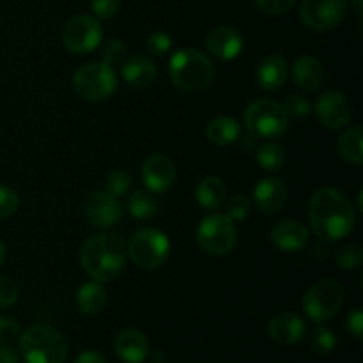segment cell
<instances>
[{"label":"cell","mask_w":363,"mask_h":363,"mask_svg":"<svg viewBox=\"0 0 363 363\" xmlns=\"http://www.w3.org/2000/svg\"><path fill=\"white\" fill-rule=\"evenodd\" d=\"M308 222L321 241H339L350 236L357 225L354 206L335 188H319L308 201Z\"/></svg>","instance_id":"6da1fadb"},{"label":"cell","mask_w":363,"mask_h":363,"mask_svg":"<svg viewBox=\"0 0 363 363\" xmlns=\"http://www.w3.org/2000/svg\"><path fill=\"white\" fill-rule=\"evenodd\" d=\"M128 245L113 233H99L89 238L80 250L84 272L98 282H110L123 273Z\"/></svg>","instance_id":"7a4b0ae2"},{"label":"cell","mask_w":363,"mask_h":363,"mask_svg":"<svg viewBox=\"0 0 363 363\" xmlns=\"http://www.w3.org/2000/svg\"><path fill=\"white\" fill-rule=\"evenodd\" d=\"M170 82L184 92H201L211 85L215 78V66L211 59L201 50L183 48L170 57Z\"/></svg>","instance_id":"3957f363"},{"label":"cell","mask_w":363,"mask_h":363,"mask_svg":"<svg viewBox=\"0 0 363 363\" xmlns=\"http://www.w3.org/2000/svg\"><path fill=\"white\" fill-rule=\"evenodd\" d=\"M18 347L25 363H64L67 358L66 339L59 330L48 325L25 330Z\"/></svg>","instance_id":"277c9868"},{"label":"cell","mask_w":363,"mask_h":363,"mask_svg":"<svg viewBox=\"0 0 363 363\" xmlns=\"http://www.w3.org/2000/svg\"><path fill=\"white\" fill-rule=\"evenodd\" d=\"M245 124L248 133L257 138H280L289 128V116L284 110L282 103L275 99H255L245 110Z\"/></svg>","instance_id":"5b68a950"},{"label":"cell","mask_w":363,"mask_h":363,"mask_svg":"<svg viewBox=\"0 0 363 363\" xmlns=\"http://www.w3.org/2000/svg\"><path fill=\"white\" fill-rule=\"evenodd\" d=\"M197 243L206 254L222 257L230 254L238 243V230L225 213H211L204 216L197 227Z\"/></svg>","instance_id":"8992f818"},{"label":"cell","mask_w":363,"mask_h":363,"mask_svg":"<svg viewBox=\"0 0 363 363\" xmlns=\"http://www.w3.org/2000/svg\"><path fill=\"white\" fill-rule=\"evenodd\" d=\"M344 303V289L339 282L332 279H323L312 284L305 293L301 307L311 321L321 323L330 321L339 314Z\"/></svg>","instance_id":"52a82bcc"},{"label":"cell","mask_w":363,"mask_h":363,"mask_svg":"<svg viewBox=\"0 0 363 363\" xmlns=\"http://www.w3.org/2000/svg\"><path fill=\"white\" fill-rule=\"evenodd\" d=\"M73 89L85 101H105L117 91V74L108 64L89 62L74 73Z\"/></svg>","instance_id":"ba28073f"},{"label":"cell","mask_w":363,"mask_h":363,"mask_svg":"<svg viewBox=\"0 0 363 363\" xmlns=\"http://www.w3.org/2000/svg\"><path fill=\"white\" fill-rule=\"evenodd\" d=\"M131 261L142 269H158L167 262L170 254V241L158 229H140L131 236L128 245Z\"/></svg>","instance_id":"9c48e42d"},{"label":"cell","mask_w":363,"mask_h":363,"mask_svg":"<svg viewBox=\"0 0 363 363\" xmlns=\"http://www.w3.org/2000/svg\"><path fill=\"white\" fill-rule=\"evenodd\" d=\"M103 39V27L98 18L80 14L71 18L62 32V43L66 50L74 55H87L94 52Z\"/></svg>","instance_id":"30bf717a"},{"label":"cell","mask_w":363,"mask_h":363,"mask_svg":"<svg viewBox=\"0 0 363 363\" xmlns=\"http://www.w3.org/2000/svg\"><path fill=\"white\" fill-rule=\"evenodd\" d=\"M347 11L346 0H303L300 18L311 30L326 32L335 28L344 20Z\"/></svg>","instance_id":"8fae6325"},{"label":"cell","mask_w":363,"mask_h":363,"mask_svg":"<svg viewBox=\"0 0 363 363\" xmlns=\"http://www.w3.org/2000/svg\"><path fill=\"white\" fill-rule=\"evenodd\" d=\"M85 220L98 229H110L123 218V204L106 190L91 191L82 206Z\"/></svg>","instance_id":"7c38bea8"},{"label":"cell","mask_w":363,"mask_h":363,"mask_svg":"<svg viewBox=\"0 0 363 363\" xmlns=\"http://www.w3.org/2000/svg\"><path fill=\"white\" fill-rule=\"evenodd\" d=\"M319 123L328 130H340L353 117V106L346 94L339 91H328L319 96L314 106Z\"/></svg>","instance_id":"4fadbf2b"},{"label":"cell","mask_w":363,"mask_h":363,"mask_svg":"<svg viewBox=\"0 0 363 363\" xmlns=\"http://www.w3.org/2000/svg\"><path fill=\"white\" fill-rule=\"evenodd\" d=\"M142 181L145 188L155 195L165 194L176 181V165L169 156L156 152L149 156L142 165Z\"/></svg>","instance_id":"5bb4252c"},{"label":"cell","mask_w":363,"mask_h":363,"mask_svg":"<svg viewBox=\"0 0 363 363\" xmlns=\"http://www.w3.org/2000/svg\"><path fill=\"white\" fill-rule=\"evenodd\" d=\"M245 41L240 30L229 25H220L213 28L206 38V48L213 57L220 60H233L243 50Z\"/></svg>","instance_id":"9a60e30c"},{"label":"cell","mask_w":363,"mask_h":363,"mask_svg":"<svg viewBox=\"0 0 363 363\" xmlns=\"http://www.w3.org/2000/svg\"><path fill=\"white\" fill-rule=\"evenodd\" d=\"M268 333L273 342L280 344V346H294L303 340L305 333H307V325L294 312H282L268 323Z\"/></svg>","instance_id":"2e32d148"},{"label":"cell","mask_w":363,"mask_h":363,"mask_svg":"<svg viewBox=\"0 0 363 363\" xmlns=\"http://www.w3.org/2000/svg\"><path fill=\"white\" fill-rule=\"evenodd\" d=\"M269 240H272L273 247L282 252H287V254H291V252H300L307 245L308 230L298 220H282V222L275 223L272 227V230H269Z\"/></svg>","instance_id":"e0dca14e"},{"label":"cell","mask_w":363,"mask_h":363,"mask_svg":"<svg viewBox=\"0 0 363 363\" xmlns=\"http://www.w3.org/2000/svg\"><path fill=\"white\" fill-rule=\"evenodd\" d=\"M254 202L259 211L275 215L286 206L287 186L279 177H264L254 188Z\"/></svg>","instance_id":"ac0fdd59"},{"label":"cell","mask_w":363,"mask_h":363,"mask_svg":"<svg viewBox=\"0 0 363 363\" xmlns=\"http://www.w3.org/2000/svg\"><path fill=\"white\" fill-rule=\"evenodd\" d=\"M113 350L117 357L126 363H144L151 353L147 337L135 328H126L117 333Z\"/></svg>","instance_id":"d6986e66"},{"label":"cell","mask_w":363,"mask_h":363,"mask_svg":"<svg viewBox=\"0 0 363 363\" xmlns=\"http://www.w3.org/2000/svg\"><path fill=\"white\" fill-rule=\"evenodd\" d=\"M121 74H123V80L131 87L145 89L155 84L156 77H158V69H156V64L149 57L131 55L123 60Z\"/></svg>","instance_id":"ffe728a7"},{"label":"cell","mask_w":363,"mask_h":363,"mask_svg":"<svg viewBox=\"0 0 363 363\" xmlns=\"http://www.w3.org/2000/svg\"><path fill=\"white\" fill-rule=\"evenodd\" d=\"M289 78V64L279 53L264 57L257 67V84L264 91H279Z\"/></svg>","instance_id":"44dd1931"},{"label":"cell","mask_w":363,"mask_h":363,"mask_svg":"<svg viewBox=\"0 0 363 363\" xmlns=\"http://www.w3.org/2000/svg\"><path fill=\"white\" fill-rule=\"evenodd\" d=\"M294 84L305 92H315L325 80V66L314 55L298 57L293 67Z\"/></svg>","instance_id":"7402d4cb"},{"label":"cell","mask_w":363,"mask_h":363,"mask_svg":"<svg viewBox=\"0 0 363 363\" xmlns=\"http://www.w3.org/2000/svg\"><path fill=\"white\" fill-rule=\"evenodd\" d=\"M195 199L206 209H218L227 201V188L220 177H202L195 186Z\"/></svg>","instance_id":"603a6c76"},{"label":"cell","mask_w":363,"mask_h":363,"mask_svg":"<svg viewBox=\"0 0 363 363\" xmlns=\"http://www.w3.org/2000/svg\"><path fill=\"white\" fill-rule=\"evenodd\" d=\"M108 296H106V289L103 287L101 282L92 280V282L84 284L80 289L77 291V307L78 311L84 312L87 315L99 314L105 308Z\"/></svg>","instance_id":"cb8c5ba5"},{"label":"cell","mask_w":363,"mask_h":363,"mask_svg":"<svg viewBox=\"0 0 363 363\" xmlns=\"http://www.w3.org/2000/svg\"><path fill=\"white\" fill-rule=\"evenodd\" d=\"M209 142L216 145H230L241 138V124L227 116L215 117L206 128Z\"/></svg>","instance_id":"d4e9b609"},{"label":"cell","mask_w":363,"mask_h":363,"mask_svg":"<svg viewBox=\"0 0 363 363\" xmlns=\"http://www.w3.org/2000/svg\"><path fill=\"white\" fill-rule=\"evenodd\" d=\"M363 128L360 124L351 126L344 131L337 140V151L351 165H362L363 163Z\"/></svg>","instance_id":"484cf974"},{"label":"cell","mask_w":363,"mask_h":363,"mask_svg":"<svg viewBox=\"0 0 363 363\" xmlns=\"http://www.w3.org/2000/svg\"><path fill=\"white\" fill-rule=\"evenodd\" d=\"M160 204L156 201L155 194L145 190H135L130 194L128 199V211L133 218L137 220H151L158 215Z\"/></svg>","instance_id":"4316f807"},{"label":"cell","mask_w":363,"mask_h":363,"mask_svg":"<svg viewBox=\"0 0 363 363\" xmlns=\"http://www.w3.org/2000/svg\"><path fill=\"white\" fill-rule=\"evenodd\" d=\"M255 151H257L255 158H257L259 167L268 170V172H277V170L284 169V165H286V151L277 142H264L262 145H257Z\"/></svg>","instance_id":"83f0119b"},{"label":"cell","mask_w":363,"mask_h":363,"mask_svg":"<svg viewBox=\"0 0 363 363\" xmlns=\"http://www.w3.org/2000/svg\"><path fill=\"white\" fill-rule=\"evenodd\" d=\"M337 346V335L328 326H318L311 335V350L318 357H326L332 354Z\"/></svg>","instance_id":"f1b7e54d"},{"label":"cell","mask_w":363,"mask_h":363,"mask_svg":"<svg viewBox=\"0 0 363 363\" xmlns=\"http://www.w3.org/2000/svg\"><path fill=\"white\" fill-rule=\"evenodd\" d=\"M337 264L346 272H354L362 266L363 262V250L360 245H346L340 248L335 255Z\"/></svg>","instance_id":"f546056e"},{"label":"cell","mask_w":363,"mask_h":363,"mask_svg":"<svg viewBox=\"0 0 363 363\" xmlns=\"http://www.w3.org/2000/svg\"><path fill=\"white\" fill-rule=\"evenodd\" d=\"M105 190L117 199L128 195L131 190V176L126 170H113L106 176Z\"/></svg>","instance_id":"4dcf8cb0"},{"label":"cell","mask_w":363,"mask_h":363,"mask_svg":"<svg viewBox=\"0 0 363 363\" xmlns=\"http://www.w3.org/2000/svg\"><path fill=\"white\" fill-rule=\"evenodd\" d=\"M250 199L243 194L233 195L229 201H225V215L233 222H241L250 215Z\"/></svg>","instance_id":"1f68e13d"},{"label":"cell","mask_w":363,"mask_h":363,"mask_svg":"<svg viewBox=\"0 0 363 363\" xmlns=\"http://www.w3.org/2000/svg\"><path fill=\"white\" fill-rule=\"evenodd\" d=\"M101 59L103 62L108 64V66L121 64L126 59V45L117 38L106 39L101 45Z\"/></svg>","instance_id":"d6a6232c"},{"label":"cell","mask_w":363,"mask_h":363,"mask_svg":"<svg viewBox=\"0 0 363 363\" xmlns=\"http://www.w3.org/2000/svg\"><path fill=\"white\" fill-rule=\"evenodd\" d=\"M284 110L289 117H307L312 112V103L307 96L303 94H293L282 103Z\"/></svg>","instance_id":"836d02e7"},{"label":"cell","mask_w":363,"mask_h":363,"mask_svg":"<svg viewBox=\"0 0 363 363\" xmlns=\"http://www.w3.org/2000/svg\"><path fill=\"white\" fill-rule=\"evenodd\" d=\"M20 208V195L9 186L0 184V220L9 218Z\"/></svg>","instance_id":"e575fe53"},{"label":"cell","mask_w":363,"mask_h":363,"mask_svg":"<svg viewBox=\"0 0 363 363\" xmlns=\"http://www.w3.org/2000/svg\"><path fill=\"white\" fill-rule=\"evenodd\" d=\"M145 48H147V52L151 55L162 57L170 52V48H172V39H170V35L167 32L156 30L152 34H149L147 41H145Z\"/></svg>","instance_id":"d590c367"},{"label":"cell","mask_w":363,"mask_h":363,"mask_svg":"<svg viewBox=\"0 0 363 363\" xmlns=\"http://www.w3.org/2000/svg\"><path fill=\"white\" fill-rule=\"evenodd\" d=\"M121 9V0H91L92 16L98 20H110Z\"/></svg>","instance_id":"8d00e7d4"},{"label":"cell","mask_w":363,"mask_h":363,"mask_svg":"<svg viewBox=\"0 0 363 363\" xmlns=\"http://www.w3.org/2000/svg\"><path fill=\"white\" fill-rule=\"evenodd\" d=\"M20 296V287L13 279L0 277V308H7L14 305Z\"/></svg>","instance_id":"74e56055"},{"label":"cell","mask_w":363,"mask_h":363,"mask_svg":"<svg viewBox=\"0 0 363 363\" xmlns=\"http://www.w3.org/2000/svg\"><path fill=\"white\" fill-rule=\"evenodd\" d=\"M255 2H257V7L262 13L272 14V16L287 14L296 6V0H255Z\"/></svg>","instance_id":"f35d334b"},{"label":"cell","mask_w":363,"mask_h":363,"mask_svg":"<svg viewBox=\"0 0 363 363\" xmlns=\"http://www.w3.org/2000/svg\"><path fill=\"white\" fill-rule=\"evenodd\" d=\"M20 335V325L16 319L0 315V346H7Z\"/></svg>","instance_id":"ab89813d"},{"label":"cell","mask_w":363,"mask_h":363,"mask_svg":"<svg viewBox=\"0 0 363 363\" xmlns=\"http://www.w3.org/2000/svg\"><path fill=\"white\" fill-rule=\"evenodd\" d=\"M346 328L351 335L354 337L357 340H362L363 335V312L362 308H354L347 314L346 318Z\"/></svg>","instance_id":"60d3db41"},{"label":"cell","mask_w":363,"mask_h":363,"mask_svg":"<svg viewBox=\"0 0 363 363\" xmlns=\"http://www.w3.org/2000/svg\"><path fill=\"white\" fill-rule=\"evenodd\" d=\"M74 363H106V358L103 357L99 351L89 350V351H84L82 354H78Z\"/></svg>","instance_id":"b9f144b4"},{"label":"cell","mask_w":363,"mask_h":363,"mask_svg":"<svg viewBox=\"0 0 363 363\" xmlns=\"http://www.w3.org/2000/svg\"><path fill=\"white\" fill-rule=\"evenodd\" d=\"M0 363H18V357L9 346H0Z\"/></svg>","instance_id":"7bdbcfd3"},{"label":"cell","mask_w":363,"mask_h":363,"mask_svg":"<svg viewBox=\"0 0 363 363\" xmlns=\"http://www.w3.org/2000/svg\"><path fill=\"white\" fill-rule=\"evenodd\" d=\"M241 147H243V151H248V147L250 149H257V137L252 133H248L247 137L241 140Z\"/></svg>","instance_id":"ee69618b"},{"label":"cell","mask_w":363,"mask_h":363,"mask_svg":"<svg viewBox=\"0 0 363 363\" xmlns=\"http://www.w3.org/2000/svg\"><path fill=\"white\" fill-rule=\"evenodd\" d=\"M353 11H354V14H357V16H362V11H363L362 0H353Z\"/></svg>","instance_id":"f6af8a7d"},{"label":"cell","mask_w":363,"mask_h":363,"mask_svg":"<svg viewBox=\"0 0 363 363\" xmlns=\"http://www.w3.org/2000/svg\"><path fill=\"white\" fill-rule=\"evenodd\" d=\"M4 261H6V245L0 241V266L4 264Z\"/></svg>","instance_id":"bcb514c9"}]
</instances>
